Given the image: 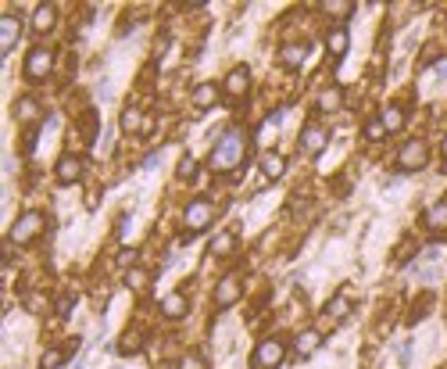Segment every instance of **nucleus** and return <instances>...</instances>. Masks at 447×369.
Segmentation results:
<instances>
[{"label":"nucleus","mask_w":447,"mask_h":369,"mask_svg":"<svg viewBox=\"0 0 447 369\" xmlns=\"http://www.w3.org/2000/svg\"><path fill=\"white\" fill-rule=\"evenodd\" d=\"M244 151H247V136H244L240 129L222 133V140L215 143V151H211V169H215V172L237 169L240 161H244Z\"/></svg>","instance_id":"f257e3e1"},{"label":"nucleus","mask_w":447,"mask_h":369,"mask_svg":"<svg viewBox=\"0 0 447 369\" xmlns=\"http://www.w3.org/2000/svg\"><path fill=\"white\" fill-rule=\"evenodd\" d=\"M283 355H286V348H283V341H275V337H265L258 348H254V355H250V369H275L283 362Z\"/></svg>","instance_id":"f03ea898"},{"label":"nucleus","mask_w":447,"mask_h":369,"mask_svg":"<svg viewBox=\"0 0 447 369\" xmlns=\"http://www.w3.org/2000/svg\"><path fill=\"white\" fill-rule=\"evenodd\" d=\"M39 233H44V215H39V212H26V215L15 219L11 244H29V240H36Z\"/></svg>","instance_id":"7ed1b4c3"},{"label":"nucleus","mask_w":447,"mask_h":369,"mask_svg":"<svg viewBox=\"0 0 447 369\" xmlns=\"http://www.w3.org/2000/svg\"><path fill=\"white\" fill-rule=\"evenodd\" d=\"M426 161H430V147H426L422 140H408V143L401 147V154H397V165H401L404 172L426 169Z\"/></svg>","instance_id":"20e7f679"},{"label":"nucleus","mask_w":447,"mask_h":369,"mask_svg":"<svg viewBox=\"0 0 447 369\" xmlns=\"http://www.w3.org/2000/svg\"><path fill=\"white\" fill-rule=\"evenodd\" d=\"M211 219H215V204H211V201H190V204H186V212H183V222H186V230H190V233L204 230Z\"/></svg>","instance_id":"39448f33"},{"label":"nucleus","mask_w":447,"mask_h":369,"mask_svg":"<svg viewBox=\"0 0 447 369\" xmlns=\"http://www.w3.org/2000/svg\"><path fill=\"white\" fill-rule=\"evenodd\" d=\"M51 69H54V54L47 51V47H36V51H29V57H26V75L29 79H47L51 75Z\"/></svg>","instance_id":"423d86ee"},{"label":"nucleus","mask_w":447,"mask_h":369,"mask_svg":"<svg viewBox=\"0 0 447 369\" xmlns=\"http://www.w3.org/2000/svg\"><path fill=\"white\" fill-rule=\"evenodd\" d=\"M240 276H222L219 280V287H215V305L219 309H229V305H237V298H240Z\"/></svg>","instance_id":"0eeeda50"},{"label":"nucleus","mask_w":447,"mask_h":369,"mask_svg":"<svg viewBox=\"0 0 447 369\" xmlns=\"http://www.w3.org/2000/svg\"><path fill=\"white\" fill-rule=\"evenodd\" d=\"M247 90H250V72L240 65V69H232L229 75H226V93L232 97V100H244L247 97Z\"/></svg>","instance_id":"6e6552de"},{"label":"nucleus","mask_w":447,"mask_h":369,"mask_svg":"<svg viewBox=\"0 0 447 369\" xmlns=\"http://www.w3.org/2000/svg\"><path fill=\"white\" fill-rule=\"evenodd\" d=\"M79 176H82V158L65 154V158L57 161V183H61V187H72V183H79Z\"/></svg>","instance_id":"1a4fd4ad"},{"label":"nucleus","mask_w":447,"mask_h":369,"mask_svg":"<svg viewBox=\"0 0 447 369\" xmlns=\"http://www.w3.org/2000/svg\"><path fill=\"white\" fill-rule=\"evenodd\" d=\"M301 147H304L308 154H322V151H326V129L315 126V122H308V126L301 129Z\"/></svg>","instance_id":"9d476101"},{"label":"nucleus","mask_w":447,"mask_h":369,"mask_svg":"<svg viewBox=\"0 0 447 369\" xmlns=\"http://www.w3.org/2000/svg\"><path fill=\"white\" fill-rule=\"evenodd\" d=\"M18 33H22V22H18V18H0V51H11L15 44H18Z\"/></svg>","instance_id":"9b49d317"},{"label":"nucleus","mask_w":447,"mask_h":369,"mask_svg":"<svg viewBox=\"0 0 447 369\" xmlns=\"http://www.w3.org/2000/svg\"><path fill=\"white\" fill-rule=\"evenodd\" d=\"M326 47H329V54H333V57H344V54H347V47H351L347 29H344V26H333V29H329V36H326Z\"/></svg>","instance_id":"f8f14e48"},{"label":"nucleus","mask_w":447,"mask_h":369,"mask_svg":"<svg viewBox=\"0 0 447 369\" xmlns=\"http://www.w3.org/2000/svg\"><path fill=\"white\" fill-rule=\"evenodd\" d=\"M283 172H286V158H283V154H275V151H268V154L262 158V176H265V183L280 179Z\"/></svg>","instance_id":"ddd939ff"},{"label":"nucleus","mask_w":447,"mask_h":369,"mask_svg":"<svg viewBox=\"0 0 447 369\" xmlns=\"http://www.w3.org/2000/svg\"><path fill=\"white\" fill-rule=\"evenodd\" d=\"M122 129L125 133H147V129H151V118H143L140 108H125L122 111Z\"/></svg>","instance_id":"4468645a"},{"label":"nucleus","mask_w":447,"mask_h":369,"mask_svg":"<svg viewBox=\"0 0 447 369\" xmlns=\"http://www.w3.org/2000/svg\"><path fill=\"white\" fill-rule=\"evenodd\" d=\"M54 22H57V8H54V4H39L36 15H33V29H36V33H51Z\"/></svg>","instance_id":"2eb2a0df"},{"label":"nucleus","mask_w":447,"mask_h":369,"mask_svg":"<svg viewBox=\"0 0 447 369\" xmlns=\"http://www.w3.org/2000/svg\"><path fill=\"white\" fill-rule=\"evenodd\" d=\"M318 344H322V334H318V330H304V334H297V341H293V352L301 355V359H308Z\"/></svg>","instance_id":"dca6fc26"},{"label":"nucleus","mask_w":447,"mask_h":369,"mask_svg":"<svg viewBox=\"0 0 447 369\" xmlns=\"http://www.w3.org/2000/svg\"><path fill=\"white\" fill-rule=\"evenodd\" d=\"M140 348H143V330H136V326H133V330H125V334H122V341H118V355L129 359V355H136V352H140Z\"/></svg>","instance_id":"f3484780"},{"label":"nucleus","mask_w":447,"mask_h":369,"mask_svg":"<svg viewBox=\"0 0 447 369\" xmlns=\"http://www.w3.org/2000/svg\"><path fill=\"white\" fill-rule=\"evenodd\" d=\"M194 105L204 111V108H215L219 105V87L215 83H201L197 90H194Z\"/></svg>","instance_id":"a211bd4d"},{"label":"nucleus","mask_w":447,"mask_h":369,"mask_svg":"<svg viewBox=\"0 0 447 369\" xmlns=\"http://www.w3.org/2000/svg\"><path fill=\"white\" fill-rule=\"evenodd\" d=\"M426 226L437 230V233H444V230H447V197H444V201H437L433 208L426 212Z\"/></svg>","instance_id":"6ab92c4d"},{"label":"nucleus","mask_w":447,"mask_h":369,"mask_svg":"<svg viewBox=\"0 0 447 369\" xmlns=\"http://www.w3.org/2000/svg\"><path fill=\"white\" fill-rule=\"evenodd\" d=\"M340 105H344V90L340 87H329V90H322L318 93V111H340Z\"/></svg>","instance_id":"aec40b11"},{"label":"nucleus","mask_w":447,"mask_h":369,"mask_svg":"<svg viewBox=\"0 0 447 369\" xmlns=\"http://www.w3.org/2000/svg\"><path fill=\"white\" fill-rule=\"evenodd\" d=\"M304 57H308V47H304V44H286V47H283V54H280V61H283L286 69L304 65Z\"/></svg>","instance_id":"412c9836"},{"label":"nucleus","mask_w":447,"mask_h":369,"mask_svg":"<svg viewBox=\"0 0 447 369\" xmlns=\"http://www.w3.org/2000/svg\"><path fill=\"white\" fill-rule=\"evenodd\" d=\"M186 309H190V305H186V298H183V294H168V298L161 301V312H165L168 319H183V316H186Z\"/></svg>","instance_id":"4be33fe9"},{"label":"nucleus","mask_w":447,"mask_h":369,"mask_svg":"<svg viewBox=\"0 0 447 369\" xmlns=\"http://www.w3.org/2000/svg\"><path fill=\"white\" fill-rule=\"evenodd\" d=\"M383 129H387V133H394V129H401L404 126V111L397 108V105H390V108H383Z\"/></svg>","instance_id":"5701e85b"},{"label":"nucleus","mask_w":447,"mask_h":369,"mask_svg":"<svg viewBox=\"0 0 447 369\" xmlns=\"http://www.w3.org/2000/svg\"><path fill=\"white\" fill-rule=\"evenodd\" d=\"M232 248H237V237H232V233H219L215 240H211V255H229Z\"/></svg>","instance_id":"b1692460"},{"label":"nucleus","mask_w":447,"mask_h":369,"mask_svg":"<svg viewBox=\"0 0 447 369\" xmlns=\"http://www.w3.org/2000/svg\"><path fill=\"white\" fill-rule=\"evenodd\" d=\"M347 309H351V301L344 298V294H336L329 305H326V312H329V319H344L347 316Z\"/></svg>","instance_id":"393cba45"},{"label":"nucleus","mask_w":447,"mask_h":369,"mask_svg":"<svg viewBox=\"0 0 447 369\" xmlns=\"http://www.w3.org/2000/svg\"><path fill=\"white\" fill-rule=\"evenodd\" d=\"M72 348H75V344H69L65 352H57V348H51V352L44 355V369H54V366H61V362H65V359L72 355Z\"/></svg>","instance_id":"a878e982"},{"label":"nucleus","mask_w":447,"mask_h":369,"mask_svg":"<svg viewBox=\"0 0 447 369\" xmlns=\"http://www.w3.org/2000/svg\"><path fill=\"white\" fill-rule=\"evenodd\" d=\"M36 111H39V108H36L33 97H22V100L15 105V115H18V118H36Z\"/></svg>","instance_id":"bb28decb"},{"label":"nucleus","mask_w":447,"mask_h":369,"mask_svg":"<svg viewBox=\"0 0 447 369\" xmlns=\"http://www.w3.org/2000/svg\"><path fill=\"white\" fill-rule=\"evenodd\" d=\"M26 309H29V312H47L51 301H47L44 294H26Z\"/></svg>","instance_id":"cd10ccee"},{"label":"nucleus","mask_w":447,"mask_h":369,"mask_svg":"<svg viewBox=\"0 0 447 369\" xmlns=\"http://www.w3.org/2000/svg\"><path fill=\"white\" fill-rule=\"evenodd\" d=\"M82 136H86V143H93V136H97V115L93 111L82 115Z\"/></svg>","instance_id":"c85d7f7f"},{"label":"nucleus","mask_w":447,"mask_h":369,"mask_svg":"<svg viewBox=\"0 0 447 369\" xmlns=\"http://www.w3.org/2000/svg\"><path fill=\"white\" fill-rule=\"evenodd\" d=\"M383 136H387L383 122H379V118H369V122H365V140H383Z\"/></svg>","instance_id":"c756f323"},{"label":"nucleus","mask_w":447,"mask_h":369,"mask_svg":"<svg viewBox=\"0 0 447 369\" xmlns=\"http://www.w3.org/2000/svg\"><path fill=\"white\" fill-rule=\"evenodd\" d=\"M125 283H129L133 291H140V287H147V273L143 269H129V273H125Z\"/></svg>","instance_id":"7c9ffc66"},{"label":"nucleus","mask_w":447,"mask_h":369,"mask_svg":"<svg viewBox=\"0 0 447 369\" xmlns=\"http://www.w3.org/2000/svg\"><path fill=\"white\" fill-rule=\"evenodd\" d=\"M426 309H430V294H422V298L415 301V309H412V316H408V323H419V319L426 316Z\"/></svg>","instance_id":"2f4dec72"},{"label":"nucleus","mask_w":447,"mask_h":369,"mask_svg":"<svg viewBox=\"0 0 447 369\" xmlns=\"http://www.w3.org/2000/svg\"><path fill=\"white\" fill-rule=\"evenodd\" d=\"M322 11H326V15H333V18H347L354 8H351V4H322Z\"/></svg>","instance_id":"473e14b6"},{"label":"nucleus","mask_w":447,"mask_h":369,"mask_svg":"<svg viewBox=\"0 0 447 369\" xmlns=\"http://www.w3.org/2000/svg\"><path fill=\"white\" fill-rule=\"evenodd\" d=\"M412 251H415V240H404L401 248H397V262H408V258H412Z\"/></svg>","instance_id":"72a5a7b5"},{"label":"nucleus","mask_w":447,"mask_h":369,"mask_svg":"<svg viewBox=\"0 0 447 369\" xmlns=\"http://www.w3.org/2000/svg\"><path fill=\"white\" fill-rule=\"evenodd\" d=\"M179 369H204V359H201V355H186V359L179 362Z\"/></svg>","instance_id":"f704fd0d"},{"label":"nucleus","mask_w":447,"mask_h":369,"mask_svg":"<svg viewBox=\"0 0 447 369\" xmlns=\"http://www.w3.org/2000/svg\"><path fill=\"white\" fill-rule=\"evenodd\" d=\"M133 262H136V251H133V248H122V251H118V265H125V269H129Z\"/></svg>","instance_id":"c9c22d12"},{"label":"nucleus","mask_w":447,"mask_h":369,"mask_svg":"<svg viewBox=\"0 0 447 369\" xmlns=\"http://www.w3.org/2000/svg\"><path fill=\"white\" fill-rule=\"evenodd\" d=\"M194 176V158H183L179 161V179H190Z\"/></svg>","instance_id":"e433bc0d"},{"label":"nucleus","mask_w":447,"mask_h":369,"mask_svg":"<svg viewBox=\"0 0 447 369\" xmlns=\"http://www.w3.org/2000/svg\"><path fill=\"white\" fill-rule=\"evenodd\" d=\"M72 305H75V298H72V294H65V298L57 301V316H69V312H72Z\"/></svg>","instance_id":"4c0bfd02"},{"label":"nucleus","mask_w":447,"mask_h":369,"mask_svg":"<svg viewBox=\"0 0 447 369\" xmlns=\"http://www.w3.org/2000/svg\"><path fill=\"white\" fill-rule=\"evenodd\" d=\"M33 147H36V129H29V133H26V143H22L26 154H33Z\"/></svg>","instance_id":"58836bf2"},{"label":"nucleus","mask_w":447,"mask_h":369,"mask_svg":"<svg viewBox=\"0 0 447 369\" xmlns=\"http://www.w3.org/2000/svg\"><path fill=\"white\" fill-rule=\"evenodd\" d=\"M440 151H444V161H447V136H444V143H440Z\"/></svg>","instance_id":"ea45409f"}]
</instances>
